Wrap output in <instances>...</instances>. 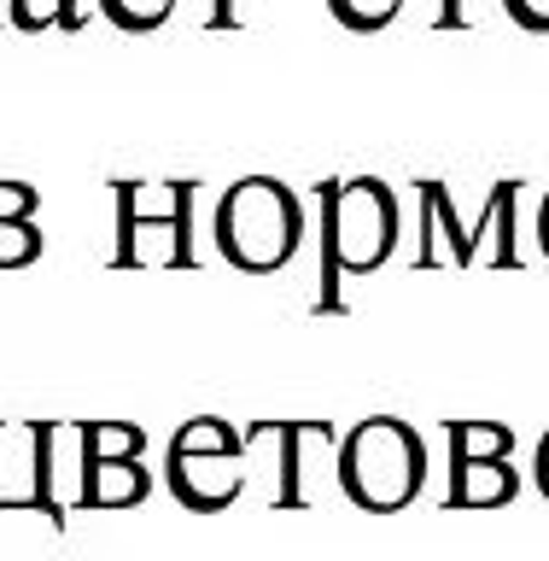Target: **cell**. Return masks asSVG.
<instances>
[{
    "label": "cell",
    "instance_id": "5b68a950",
    "mask_svg": "<svg viewBox=\"0 0 549 561\" xmlns=\"http://www.w3.org/2000/svg\"><path fill=\"white\" fill-rule=\"evenodd\" d=\"M117 187V252L112 270H193V187L199 182H112Z\"/></svg>",
    "mask_w": 549,
    "mask_h": 561
},
{
    "label": "cell",
    "instance_id": "9c48e42d",
    "mask_svg": "<svg viewBox=\"0 0 549 561\" xmlns=\"http://www.w3.org/2000/svg\"><path fill=\"white\" fill-rule=\"evenodd\" d=\"M42 462H47V421H0V508H35L42 515Z\"/></svg>",
    "mask_w": 549,
    "mask_h": 561
},
{
    "label": "cell",
    "instance_id": "30bf717a",
    "mask_svg": "<svg viewBox=\"0 0 549 561\" xmlns=\"http://www.w3.org/2000/svg\"><path fill=\"white\" fill-rule=\"evenodd\" d=\"M263 445H275V508H305V450L333 445V421H252Z\"/></svg>",
    "mask_w": 549,
    "mask_h": 561
},
{
    "label": "cell",
    "instance_id": "8fae6325",
    "mask_svg": "<svg viewBox=\"0 0 549 561\" xmlns=\"http://www.w3.org/2000/svg\"><path fill=\"white\" fill-rule=\"evenodd\" d=\"M7 24L24 30V35L77 30V24H82V7H77V0H12V7H7Z\"/></svg>",
    "mask_w": 549,
    "mask_h": 561
},
{
    "label": "cell",
    "instance_id": "e0dca14e",
    "mask_svg": "<svg viewBox=\"0 0 549 561\" xmlns=\"http://www.w3.org/2000/svg\"><path fill=\"white\" fill-rule=\"evenodd\" d=\"M533 480H538V491H544V503H549V433L538 438V456H533Z\"/></svg>",
    "mask_w": 549,
    "mask_h": 561
},
{
    "label": "cell",
    "instance_id": "ac0fdd59",
    "mask_svg": "<svg viewBox=\"0 0 549 561\" xmlns=\"http://www.w3.org/2000/svg\"><path fill=\"white\" fill-rule=\"evenodd\" d=\"M538 245H544V257H549V193H544V205H538Z\"/></svg>",
    "mask_w": 549,
    "mask_h": 561
},
{
    "label": "cell",
    "instance_id": "ba28073f",
    "mask_svg": "<svg viewBox=\"0 0 549 561\" xmlns=\"http://www.w3.org/2000/svg\"><path fill=\"white\" fill-rule=\"evenodd\" d=\"M147 433L129 421H88V468H82V508H129L152 491V473L140 468Z\"/></svg>",
    "mask_w": 549,
    "mask_h": 561
},
{
    "label": "cell",
    "instance_id": "7c38bea8",
    "mask_svg": "<svg viewBox=\"0 0 549 561\" xmlns=\"http://www.w3.org/2000/svg\"><path fill=\"white\" fill-rule=\"evenodd\" d=\"M42 222L35 217H0V270H24L42 257Z\"/></svg>",
    "mask_w": 549,
    "mask_h": 561
},
{
    "label": "cell",
    "instance_id": "5bb4252c",
    "mask_svg": "<svg viewBox=\"0 0 549 561\" xmlns=\"http://www.w3.org/2000/svg\"><path fill=\"white\" fill-rule=\"evenodd\" d=\"M328 12L340 18L345 30L375 35V30H386V24H392V18L403 12V0H328Z\"/></svg>",
    "mask_w": 549,
    "mask_h": 561
},
{
    "label": "cell",
    "instance_id": "2e32d148",
    "mask_svg": "<svg viewBox=\"0 0 549 561\" xmlns=\"http://www.w3.org/2000/svg\"><path fill=\"white\" fill-rule=\"evenodd\" d=\"M235 24H240L235 0H210V7H205V30H235Z\"/></svg>",
    "mask_w": 549,
    "mask_h": 561
},
{
    "label": "cell",
    "instance_id": "7a4b0ae2",
    "mask_svg": "<svg viewBox=\"0 0 549 561\" xmlns=\"http://www.w3.org/2000/svg\"><path fill=\"white\" fill-rule=\"evenodd\" d=\"M305 245V199L281 175H245L217 199V252L240 275L287 270Z\"/></svg>",
    "mask_w": 549,
    "mask_h": 561
},
{
    "label": "cell",
    "instance_id": "6da1fadb",
    "mask_svg": "<svg viewBox=\"0 0 549 561\" xmlns=\"http://www.w3.org/2000/svg\"><path fill=\"white\" fill-rule=\"evenodd\" d=\"M398 245V193L380 175L322 182V293L316 310H345V280L375 275Z\"/></svg>",
    "mask_w": 549,
    "mask_h": 561
},
{
    "label": "cell",
    "instance_id": "52a82bcc",
    "mask_svg": "<svg viewBox=\"0 0 549 561\" xmlns=\"http://www.w3.org/2000/svg\"><path fill=\"white\" fill-rule=\"evenodd\" d=\"M515 427L503 421H450V491L445 508H503L515 503Z\"/></svg>",
    "mask_w": 549,
    "mask_h": 561
},
{
    "label": "cell",
    "instance_id": "4fadbf2b",
    "mask_svg": "<svg viewBox=\"0 0 549 561\" xmlns=\"http://www.w3.org/2000/svg\"><path fill=\"white\" fill-rule=\"evenodd\" d=\"M100 12L112 18L117 30L147 35V30H158V24H164V18L175 12V0H100Z\"/></svg>",
    "mask_w": 549,
    "mask_h": 561
},
{
    "label": "cell",
    "instance_id": "8992f818",
    "mask_svg": "<svg viewBox=\"0 0 549 561\" xmlns=\"http://www.w3.org/2000/svg\"><path fill=\"white\" fill-rule=\"evenodd\" d=\"M164 480L175 491V503H187L193 515L228 508L245 491V480H252V438L240 427H228L222 415H193L170 438Z\"/></svg>",
    "mask_w": 549,
    "mask_h": 561
},
{
    "label": "cell",
    "instance_id": "277c9868",
    "mask_svg": "<svg viewBox=\"0 0 549 561\" xmlns=\"http://www.w3.org/2000/svg\"><path fill=\"white\" fill-rule=\"evenodd\" d=\"M421 187V240H415V270H438V263H456V270H473V263H491V270H521V245H515V205H521V182H497L491 187L485 210L462 228L450 205L445 182H415Z\"/></svg>",
    "mask_w": 549,
    "mask_h": 561
},
{
    "label": "cell",
    "instance_id": "3957f363",
    "mask_svg": "<svg viewBox=\"0 0 549 561\" xmlns=\"http://www.w3.org/2000/svg\"><path fill=\"white\" fill-rule=\"evenodd\" d=\"M427 485V445L410 421L368 415L340 438V491L368 515H398Z\"/></svg>",
    "mask_w": 549,
    "mask_h": 561
},
{
    "label": "cell",
    "instance_id": "9a60e30c",
    "mask_svg": "<svg viewBox=\"0 0 549 561\" xmlns=\"http://www.w3.org/2000/svg\"><path fill=\"white\" fill-rule=\"evenodd\" d=\"M503 12L515 18L521 30H538V35L549 30V0H503Z\"/></svg>",
    "mask_w": 549,
    "mask_h": 561
}]
</instances>
